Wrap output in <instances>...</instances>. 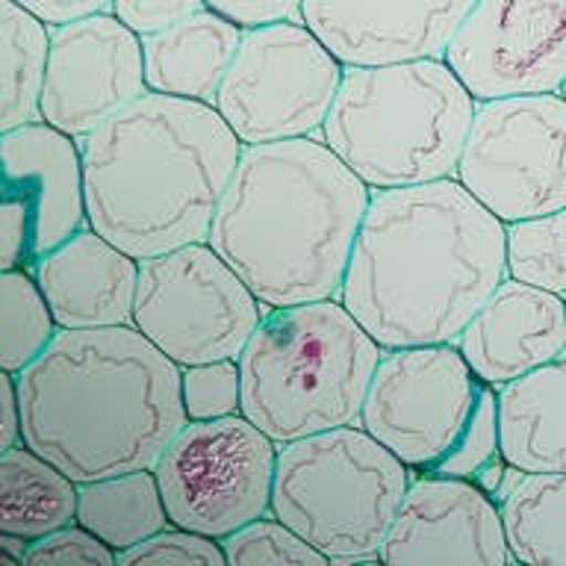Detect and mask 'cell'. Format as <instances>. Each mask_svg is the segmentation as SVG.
<instances>
[{
  "mask_svg": "<svg viewBox=\"0 0 566 566\" xmlns=\"http://www.w3.org/2000/svg\"><path fill=\"white\" fill-rule=\"evenodd\" d=\"M507 277V224L458 177L371 192L339 301L389 348L458 343Z\"/></svg>",
  "mask_w": 566,
  "mask_h": 566,
  "instance_id": "1",
  "label": "cell"
},
{
  "mask_svg": "<svg viewBox=\"0 0 566 566\" xmlns=\"http://www.w3.org/2000/svg\"><path fill=\"white\" fill-rule=\"evenodd\" d=\"M15 378L21 442L77 484L154 469L189 422L180 366L133 325L60 331Z\"/></svg>",
  "mask_w": 566,
  "mask_h": 566,
  "instance_id": "2",
  "label": "cell"
},
{
  "mask_svg": "<svg viewBox=\"0 0 566 566\" xmlns=\"http://www.w3.org/2000/svg\"><path fill=\"white\" fill-rule=\"evenodd\" d=\"M369 203L322 136L248 145L207 242L265 310L339 298Z\"/></svg>",
  "mask_w": 566,
  "mask_h": 566,
  "instance_id": "3",
  "label": "cell"
},
{
  "mask_svg": "<svg viewBox=\"0 0 566 566\" xmlns=\"http://www.w3.org/2000/svg\"><path fill=\"white\" fill-rule=\"evenodd\" d=\"M80 148L88 228L142 263L210 239L245 145L212 104L145 92Z\"/></svg>",
  "mask_w": 566,
  "mask_h": 566,
  "instance_id": "4",
  "label": "cell"
},
{
  "mask_svg": "<svg viewBox=\"0 0 566 566\" xmlns=\"http://www.w3.org/2000/svg\"><path fill=\"white\" fill-rule=\"evenodd\" d=\"M478 101L446 60L345 69L322 139L371 192L458 175Z\"/></svg>",
  "mask_w": 566,
  "mask_h": 566,
  "instance_id": "5",
  "label": "cell"
},
{
  "mask_svg": "<svg viewBox=\"0 0 566 566\" xmlns=\"http://www.w3.org/2000/svg\"><path fill=\"white\" fill-rule=\"evenodd\" d=\"M360 424L416 475L467 478L502 499L516 469L499 437V389L478 378L458 343L389 348Z\"/></svg>",
  "mask_w": 566,
  "mask_h": 566,
  "instance_id": "6",
  "label": "cell"
},
{
  "mask_svg": "<svg viewBox=\"0 0 566 566\" xmlns=\"http://www.w3.org/2000/svg\"><path fill=\"white\" fill-rule=\"evenodd\" d=\"M380 357L339 298L269 310L239 354L242 416L277 446L360 422Z\"/></svg>",
  "mask_w": 566,
  "mask_h": 566,
  "instance_id": "7",
  "label": "cell"
},
{
  "mask_svg": "<svg viewBox=\"0 0 566 566\" xmlns=\"http://www.w3.org/2000/svg\"><path fill=\"white\" fill-rule=\"evenodd\" d=\"M413 475L360 422L343 424L283 442L272 513L331 564H380Z\"/></svg>",
  "mask_w": 566,
  "mask_h": 566,
  "instance_id": "8",
  "label": "cell"
},
{
  "mask_svg": "<svg viewBox=\"0 0 566 566\" xmlns=\"http://www.w3.org/2000/svg\"><path fill=\"white\" fill-rule=\"evenodd\" d=\"M269 310L210 242L142 260L130 325L180 369L239 360Z\"/></svg>",
  "mask_w": 566,
  "mask_h": 566,
  "instance_id": "9",
  "label": "cell"
},
{
  "mask_svg": "<svg viewBox=\"0 0 566 566\" xmlns=\"http://www.w3.org/2000/svg\"><path fill=\"white\" fill-rule=\"evenodd\" d=\"M345 65L307 24L248 30L216 109L242 145L322 136Z\"/></svg>",
  "mask_w": 566,
  "mask_h": 566,
  "instance_id": "10",
  "label": "cell"
},
{
  "mask_svg": "<svg viewBox=\"0 0 566 566\" xmlns=\"http://www.w3.org/2000/svg\"><path fill=\"white\" fill-rule=\"evenodd\" d=\"M281 446L248 416L186 422L154 467L171 525L224 539L272 511Z\"/></svg>",
  "mask_w": 566,
  "mask_h": 566,
  "instance_id": "11",
  "label": "cell"
},
{
  "mask_svg": "<svg viewBox=\"0 0 566 566\" xmlns=\"http://www.w3.org/2000/svg\"><path fill=\"white\" fill-rule=\"evenodd\" d=\"M454 177L504 224L566 210V97L478 104Z\"/></svg>",
  "mask_w": 566,
  "mask_h": 566,
  "instance_id": "12",
  "label": "cell"
},
{
  "mask_svg": "<svg viewBox=\"0 0 566 566\" xmlns=\"http://www.w3.org/2000/svg\"><path fill=\"white\" fill-rule=\"evenodd\" d=\"M0 272L33 269L48 251L88 228L80 139L33 122L0 133Z\"/></svg>",
  "mask_w": 566,
  "mask_h": 566,
  "instance_id": "13",
  "label": "cell"
},
{
  "mask_svg": "<svg viewBox=\"0 0 566 566\" xmlns=\"http://www.w3.org/2000/svg\"><path fill=\"white\" fill-rule=\"evenodd\" d=\"M442 60L478 104L566 83V0H478Z\"/></svg>",
  "mask_w": 566,
  "mask_h": 566,
  "instance_id": "14",
  "label": "cell"
},
{
  "mask_svg": "<svg viewBox=\"0 0 566 566\" xmlns=\"http://www.w3.org/2000/svg\"><path fill=\"white\" fill-rule=\"evenodd\" d=\"M148 92L145 42L113 12L80 18L51 33L42 122L86 139Z\"/></svg>",
  "mask_w": 566,
  "mask_h": 566,
  "instance_id": "15",
  "label": "cell"
},
{
  "mask_svg": "<svg viewBox=\"0 0 566 566\" xmlns=\"http://www.w3.org/2000/svg\"><path fill=\"white\" fill-rule=\"evenodd\" d=\"M380 564L511 566L499 502L467 478L413 475Z\"/></svg>",
  "mask_w": 566,
  "mask_h": 566,
  "instance_id": "16",
  "label": "cell"
},
{
  "mask_svg": "<svg viewBox=\"0 0 566 566\" xmlns=\"http://www.w3.org/2000/svg\"><path fill=\"white\" fill-rule=\"evenodd\" d=\"M478 0H304V24L345 69L442 60Z\"/></svg>",
  "mask_w": 566,
  "mask_h": 566,
  "instance_id": "17",
  "label": "cell"
},
{
  "mask_svg": "<svg viewBox=\"0 0 566 566\" xmlns=\"http://www.w3.org/2000/svg\"><path fill=\"white\" fill-rule=\"evenodd\" d=\"M458 348L478 378L495 389L566 360V298L504 277L460 334Z\"/></svg>",
  "mask_w": 566,
  "mask_h": 566,
  "instance_id": "18",
  "label": "cell"
},
{
  "mask_svg": "<svg viewBox=\"0 0 566 566\" xmlns=\"http://www.w3.org/2000/svg\"><path fill=\"white\" fill-rule=\"evenodd\" d=\"M142 263L95 228L77 230L30 269L62 331L130 325Z\"/></svg>",
  "mask_w": 566,
  "mask_h": 566,
  "instance_id": "19",
  "label": "cell"
},
{
  "mask_svg": "<svg viewBox=\"0 0 566 566\" xmlns=\"http://www.w3.org/2000/svg\"><path fill=\"white\" fill-rule=\"evenodd\" d=\"M242 35L245 30L230 24L228 18L201 9L180 24L142 39L148 92L216 106Z\"/></svg>",
  "mask_w": 566,
  "mask_h": 566,
  "instance_id": "20",
  "label": "cell"
},
{
  "mask_svg": "<svg viewBox=\"0 0 566 566\" xmlns=\"http://www.w3.org/2000/svg\"><path fill=\"white\" fill-rule=\"evenodd\" d=\"M499 437L516 472H566V360L499 387Z\"/></svg>",
  "mask_w": 566,
  "mask_h": 566,
  "instance_id": "21",
  "label": "cell"
},
{
  "mask_svg": "<svg viewBox=\"0 0 566 566\" xmlns=\"http://www.w3.org/2000/svg\"><path fill=\"white\" fill-rule=\"evenodd\" d=\"M80 484L24 442L0 451V531L39 539L77 522Z\"/></svg>",
  "mask_w": 566,
  "mask_h": 566,
  "instance_id": "22",
  "label": "cell"
},
{
  "mask_svg": "<svg viewBox=\"0 0 566 566\" xmlns=\"http://www.w3.org/2000/svg\"><path fill=\"white\" fill-rule=\"evenodd\" d=\"M499 511L513 564L566 566V472H513Z\"/></svg>",
  "mask_w": 566,
  "mask_h": 566,
  "instance_id": "23",
  "label": "cell"
},
{
  "mask_svg": "<svg viewBox=\"0 0 566 566\" xmlns=\"http://www.w3.org/2000/svg\"><path fill=\"white\" fill-rule=\"evenodd\" d=\"M77 522L118 555L171 525L154 469L80 484Z\"/></svg>",
  "mask_w": 566,
  "mask_h": 566,
  "instance_id": "24",
  "label": "cell"
},
{
  "mask_svg": "<svg viewBox=\"0 0 566 566\" xmlns=\"http://www.w3.org/2000/svg\"><path fill=\"white\" fill-rule=\"evenodd\" d=\"M51 27L15 0H0V133L42 122Z\"/></svg>",
  "mask_w": 566,
  "mask_h": 566,
  "instance_id": "25",
  "label": "cell"
},
{
  "mask_svg": "<svg viewBox=\"0 0 566 566\" xmlns=\"http://www.w3.org/2000/svg\"><path fill=\"white\" fill-rule=\"evenodd\" d=\"M60 331L30 269L0 272V369L24 371L48 352Z\"/></svg>",
  "mask_w": 566,
  "mask_h": 566,
  "instance_id": "26",
  "label": "cell"
},
{
  "mask_svg": "<svg viewBox=\"0 0 566 566\" xmlns=\"http://www.w3.org/2000/svg\"><path fill=\"white\" fill-rule=\"evenodd\" d=\"M507 277L566 298V210L507 224Z\"/></svg>",
  "mask_w": 566,
  "mask_h": 566,
  "instance_id": "27",
  "label": "cell"
},
{
  "mask_svg": "<svg viewBox=\"0 0 566 566\" xmlns=\"http://www.w3.org/2000/svg\"><path fill=\"white\" fill-rule=\"evenodd\" d=\"M228 566H263V564H298V566H327L318 548L274 516L272 511L260 520L248 522L230 537L221 539Z\"/></svg>",
  "mask_w": 566,
  "mask_h": 566,
  "instance_id": "28",
  "label": "cell"
},
{
  "mask_svg": "<svg viewBox=\"0 0 566 566\" xmlns=\"http://www.w3.org/2000/svg\"><path fill=\"white\" fill-rule=\"evenodd\" d=\"M186 419L207 422L242 413V369L239 360L195 363L180 369Z\"/></svg>",
  "mask_w": 566,
  "mask_h": 566,
  "instance_id": "29",
  "label": "cell"
},
{
  "mask_svg": "<svg viewBox=\"0 0 566 566\" xmlns=\"http://www.w3.org/2000/svg\"><path fill=\"white\" fill-rule=\"evenodd\" d=\"M148 564H177V566H228V555L221 539L198 534V531L168 525L154 537L142 539L133 548L118 555V566H148Z\"/></svg>",
  "mask_w": 566,
  "mask_h": 566,
  "instance_id": "30",
  "label": "cell"
},
{
  "mask_svg": "<svg viewBox=\"0 0 566 566\" xmlns=\"http://www.w3.org/2000/svg\"><path fill=\"white\" fill-rule=\"evenodd\" d=\"M24 566H118V552L80 522H71L33 539Z\"/></svg>",
  "mask_w": 566,
  "mask_h": 566,
  "instance_id": "31",
  "label": "cell"
},
{
  "mask_svg": "<svg viewBox=\"0 0 566 566\" xmlns=\"http://www.w3.org/2000/svg\"><path fill=\"white\" fill-rule=\"evenodd\" d=\"M207 9L203 0H113V15L139 39L157 35Z\"/></svg>",
  "mask_w": 566,
  "mask_h": 566,
  "instance_id": "32",
  "label": "cell"
},
{
  "mask_svg": "<svg viewBox=\"0 0 566 566\" xmlns=\"http://www.w3.org/2000/svg\"><path fill=\"white\" fill-rule=\"evenodd\" d=\"M203 3L245 33L272 24H304V0H203Z\"/></svg>",
  "mask_w": 566,
  "mask_h": 566,
  "instance_id": "33",
  "label": "cell"
},
{
  "mask_svg": "<svg viewBox=\"0 0 566 566\" xmlns=\"http://www.w3.org/2000/svg\"><path fill=\"white\" fill-rule=\"evenodd\" d=\"M18 7L33 12L39 21L56 30V27L74 24L80 18L113 12V0H15Z\"/></svg>",
  "mask_w": 566,
  "mask_h": 566,
  "instance_id": "34",
  "label": "cell"
},
{
  "mask_svg": "<svg viewBox=\"0 0 566 566\" xmlns=\"http://www.w3.org/2000/svg\"><path fill=\"white\" fill-rule=\"evenodd\" d=\"M21 442V401H18V378L12 371L0 375V451Z\"/></svg>",
  "mask_w": 566,
  "mask_h": 566,
  "instance_id": "35",
  "label": "cell"
},
{
  "mask_svg": "<svg viewBox=\"0 0 566 566\" xmlns=\"http://www.w3.org/2000/svg\"><path fill=\"white\" fill-rule=\"evenodd\" d=\"M27 548H30V539L0 531V552L7 564H27Z\"/></svg>",
  "mask_w": 566,
  "mask_h": 566,
  "instance_id": "36",
  "label": "cell"
},
{
  "mask_svg": "<svg viewBox=\"0 0 566 566\" xmlns=\"http://www.w3.org/2000/svg\"><path fill=\"white\" fill-rule=\"evenodd\" d=\"M560 95H564V97H566V83H564V88H560Z\"/></svg>",
  "mask_w": 566,
  "mask_h": 566,
  "instance_id": "37",
  "label": "cell"
}]
</instances>
